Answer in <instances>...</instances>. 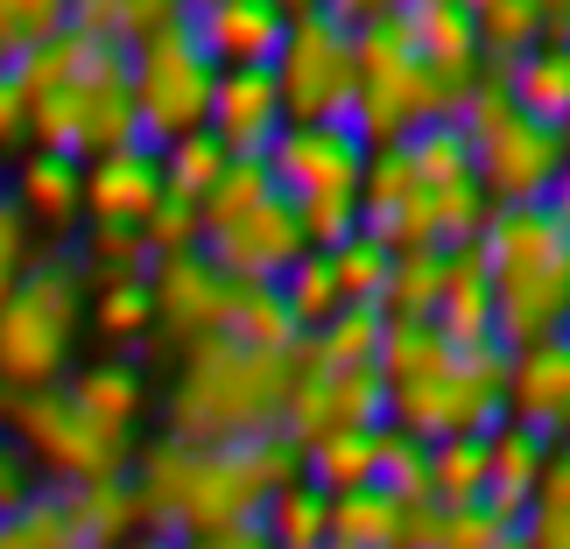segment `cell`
Here are the masks:
<instances>
[{
	"instance_id": "30bf717a",
	"label": "cell",
	"mask_w": 570,
	"mask_h": 549,
	"mask_svg": "<svg viewBox=\"0 0 570 549\" xmlns=\"http://www.w3.org/2000/svg\"><path fill=\"white\" fill-rule=\"evenodd\" d=\"M387 423V394L374 366H317L311 339L296 345V381H289V409H282V437L296 451H311L317 437L338 430H381Z\"/></svg>"
},
{
	"instance_id": "74e56055",
	"label": "cell",
	"mask_w": 570,
	"mask_h": 549,
	"mask_svg": "<svg viewBox=\"0 0 570 549\" xmlns=\"http://www.w3.org/2000/svg\"><path fill=\"white\" fill-rule=\"evenodd\" d=\"M63 21H71V8H50V0H0V63H14L21 57H36L42 42H50Z\"/></svg>"
},
{
	"instance_id": "7dc6e473",
	"label": "cell",
	"mask_w": 570,
	"mask_h": 549,
	"mask_svg": "<svg viewBox=\"0 0 570 549\" xmlns=\"http://www.w3.org/2000/svg\"><path fill=\"white\" fill-rule=\"evenodd\" d=\"M563 345H570V317H563Z\"/></svg>"
},
{
	"instance_id": "ee69618b",
	"label": "cell",
	"mask_w": 570,
	"mask_h": 549,
	"mask_svg": "<svg viewBox=\"0 0 570 549\" xmlns=\"http://www.w3.org/2000/svg\"><path fill=\"white\" fill-rule=\"evenodd\" d=\"M542 212H550V218H557V233L570 239V169H563V177L550 184V197H542Z\"/></svg>"
},
{
	"instance_id": "c3c4849f",
	"label": "cell",
	"mask_w": 570,
	"mask_h": 549,
	"mask_svg": "<svg viewBox=\"0 0 570 549\" xmlns=\"http://www.w3.org/2000/svg\"><path fill=\"white\" fill-rule=\"evenodd\" d=\"M563 148H570V120H563Z\"/></svg>"
},
{
	"instance_id": "2e32d148",
	"label": "cell",
	"mask_w": 570,
	"mask_h": 549,
	"mask_svg": "<svg viewBox=\"0 0 570 549\" xmlns=\"http://www.w3.org/2000/svg\"><path fill=\"white\" fill-rule=\"evenodd\" d=\"M163 205V148L127 141L85 163V226H135Z\"/></svg>"
},
{
	"instance_id": "ab89813d",
	"label": "cell",
	"mask_w": 570,
	"mask_h": 549,
	"mask_svg": "<svg viewBox=\"0 0 570 549\" xmlns=\"http://www.w3.org/2000/svg\"><path fill=\"white\" fill-rule=\"evenodd\" d=\"M29 261H36V233H29V218L14 212V197L0 190V296L29 275Z\"/></svg>"
},
{
	"instance_id": "8992f818",
	"label": "cell",
	"mask_w": 570,
	"mask_h": 549,
	"mask_svg": "<svg viewBox=\"0 0 570 549\" xmlns=\"http://www.w3.org/2000/svg\"><path fill=\"white\" fill-rule=\"evenodd\" d=\"M353 57H360V85H353V135L366 148H402L415 127L451 120L444 92H436L430 63L415 57L402 8L374 0V14L353 29Z\"/></svg>"
},
{
	"instance_id": "1f68e13d",
	"label": "cell",
	"mask_w": 570,
	"mask_h": 549,
	"mask_svg": "<svg viewBox=\"0 0 570 549\" xmlns=\"http://www.w3.org/2000/svg\"><path fill=\"white\" fill-rule=\"evenodd\" d=\"M402 156H409L415 177H423V190L479 184V177H472V141H465V127H458V120H430V127H415V135L402 141Z\"/></svg>"
},
{
	"instance_id": "f1b7e54d",
	"label": "cell",
	"mask_w": 570,
	"mask_h": 549,
	"mask_svg": "<svg viewBox=\"0 0 570 549\" xmlns=\"http://www.w3.org/2000/svg\"><path fill=\"white\" fill-rule=\"evenodd\" d=\"M402 536V500L387 487H360L332 500V549H394Z\"/></svg>"
},
{
	"instance_id": "484cf974",
	"label": "cell",
	"mask_w": 570,
	"mask_h": 549,
	"mask_svg": "<svg viewBox=\"0 0 570 549\" xmlns=\"http://www.w3.org/2000/svg\"><path fill=\"white\" fill-rule=\"evenodd\" d=\"M472 36L487 71H508L529 50H542V0H472Z\"/></svg>"
},
{
	"instance_id": "f546056e",
	"label": "cell",
	"mask_w": 570,
	"mask_h": 549,
	"mask_svg": "<svg viewBox=\"0 0 570 549\" xmlns=\"http://www.w3.org/2000/svg\"><path fill=\"white\" fill-rule=\"evenodd\" d=\"M423 487L436 508H465V500L487 493V444L479 437H436L423 458Z\"/></svg>"
},
{
	"instance_id": "e575fe53",
	"label": "cell",
	"mask_w": 570,
	"mask_h": 549,
	"mask_svg": "<svg viewBox=\"0 0 570 549\" xmlns=\"http://www.w3.org/2000/svg\"><path fill=\"white\" fill-rule=\"evenodd\" d=\"M381 339H387V317L366 311V303H345V311L311 339V353H317V366H374Z\"/></svg>"
},
{
	"instance_id": "4fadbf2b",
	"label": "cell",
	"mask_w": 570,
	"mask_h": 549,
	"mask_svg": "<svg viewBox=\"0 0 570 549\" xmlns=\"http://www.w3.org/2000/svg\"><path fill=\"white\" fill-rule=\"evenodd\" d=\"M197 247H205V261L226 282H282L311 254L303 247V226H296V205L282 190H268L261 205H247L239 218H226V226H212Z\"/></svg>"
},
{
	"instance_id": "83f0119b",
	"label": "cell",
	"mask_w": 570,
	"mask_h": 549,
	"mask_svg": "<svg viewBox=\"0 0 570 549\" xmlns=\"http://www.w3.org/2000/svg\"><path fill=\"white\" fill-rule=\"evenodd\" d=\"M226 332L239 345H254V353H296V345H303V332H296V317H289V303H282L275 282H233Z\"/></svg>"
},
{
	"instance_id": "d6a6232c",
	"label": "cell",
	"mask_w": 570,
	"mask_h": 549,
	"mask_svg": "<svg viewBox=\"0 0 570 549\" xmlns=\"http://www.w3.org/2000/svg\"><path fill=\"white\" fill-rule=\"evenodd\" d=\"M521 549H570V458L550 451V465H542V487L529 500V514H521L514 529Z\"/></svg>"
},
{
	"instance_id": "52a82bcc",
	"label": "cell",
	"mask_w": 570,
	"mask_h": 549,
	"mask_svg": "<svg viewBox=\"0 0 570 549\" xmlns=\"http://www.w3.org/2000/svg\"><path fill=\"white\" fill-rule=\"evenodd\" d=\"M458 127H465L472 141V177L479 190H487V205H542L550 197V184L570 169V148L557 127H535L514 114L508 85H500V71H487L472 85L465 114H458Z\"/></svg>"
},
{
	"instance_id": "4dcf8cb0",
	"label": "cell",
	"mask_w": 570,
	"mask_h": 549,
	"mask_svg": "<svg viewBox=\"0 0 570 549\" xmlns=\"http://www.w3.org/2000/svg\"><path fill=\"white\" fill-rule=\"evenodd\" d=\"M444 261L451 254H394L387 268V296H381V317L387 324H430L436 317V296H444Z\"/></svg>"
},
{
	"instance_id": "ba28073f",
	"label": "cell",
	"mask_w": 570,
	"mask_h": 549,
	"mask_svg": "<svg viewBox=\"0 0 570 549\" xmlns=\"http://www.w3.org/2000/svg\"><path fill=\"white\" fill-rule=\"evenodd\" d=\"M275 92H282V127H324V120H353V29L338 21V8L317 0H289V36L275 50Z\"/></svg>"
},
{
	"instance_id": "cb8c5ba5",
	"label": "cell",
	"mask_w": 570,
	"mask_h": 549,
	"mask_svg": "<svg viewBox=\"0 0 570 549\" xmlns=\"http://www.w3.org/2000/svg\"><path fill=\"white\" fill-rule=\"evenodd\" d=\"M500 85H508V99H514L521 120L557 127V135H563V120H570V50H529L521 63L500 71Z\"/></svg>"
},
{
	"instance_id": "8fae6325",
	"label": "cell",
	"mask_w": 570,
	"mask_h": 549,
	"mask_svg": "<svg viewBox=\"0 0 570 549\" xmlns=\"http://www.w3.org/2000/svg\"><path fill=\"white\" fill-rule=\"evenodd\" d=\"M261 163H268V184L289 197V205H311V197H360V177H366V141L353 135V120L282 127Z\"/></svg>"
},
{
	"instance_id": "9a60e30c",
	"label": "cell",
	"mask_w": 570,
	"mask_h": 549,
	"mask_svg": "<svg viewBox=\"0 0 570 549\" xmlns=\"http://www.w3.org/2000/svg\"><path fill=\"white\" fill-rule=\"evenodd\" d=\"M190 36L212 57V71H268L289 36V8L282 0H212V8H190Z\"/></svg>"
},
{
	"instance_id": "7402d4cb",
	"label": "cell",
	"mask_w": 570,
	"mask_h": 549,
	"mask_svg": "<svg viewBox=\"0 0 570 549\" xmlns=\"http://www.w3.org/2000/svg\"><path fill=\"white\" fill-rule=\"evenodd\" d=\"M63 394H71V402L92 415V423L120 430V437H135V430H141V415H148V381H141V366H135V360L78 366L71 381H63Z\"/></svg>"
},
{
	"instance_id": "4316f807",
	"label": "cell",
	"mask_w": 570,
	"mask_h": 549,
	"mask_svg": "<svg viewBox=\"0 0 570 549\" xmlns=\"http://www.w3.org/2000/svg\"><path fill=\"white\" fill-rule=\"evenodd\" d=\"M261 529H268L275 549H332V500H324L311 479H289V487L268 493Z\"/></svg>"
},
{
	"instance_id": "8d00e7d4",
	"label": "cell",
	"mask_w": 570,
	"mask_h": 549,
	"mask_svg": "<svg viewBox=\"0 0 570 549\" xmlns=\"http://www.w3.org/2000/svg\"><path fill=\"white\" fill-rule=\"evenodd\" d=\"M226 163H233V156H226L212 135H184V141L163 148V190H169V197H190V205H205L212 184L226 177Z\"/></svg>"
},
{
	"instance_id": "d6986e66",
	"label": "cell",
	"mask_w": 570,
	"mask_h": 549,
	"mask_svg": "<svg viewBox=\"0 0 570 549\" xmlns=\"http://www.w3.org/2000/svg\"><path fill=\"white\" fill-rule=\"evenodd\" d=\"M508 415L529 423L535 437H557L570 430V345H529V353H508Z\"/></svg>"
},
{
	"instance_id": "ac0fdd59",
	"label": "cell",
	"mask_w": 570,
	"mask_h": 549,
	"mask_svg": "<svg viewBox=\"0 0 570 549\" xmlns=\"http://www.w3.org/2000/svg\"><path fill=\"white\" fill-rule=\"evenodd\" d=\"M487 444V508H493V521H508V529H521V514H529V500H535V487H542V465H550V437H535L529 423H514V415H500V423L479 437Z\"/></svg>"
},
{
	"instance_id": "7a4b0ae2",
	"label": "cell",
	"mask_w": 570,
	"mask_h": 549,
	"mask_svg": "<svg viewBox=\"0 0 570 549\" xmlns=\"http://www.w3.org/2000/svg\"><path fill=\"white\" fill-rule=\"evenodd\" d=\"M381 394H387V423L409 430L415 444L436 437H487L508 415V353H458L436 324H387L381 339Z\"/></svg>"
},
{
	"instance_id": "5b68a950",
	"label": "cell",
	"mask_w": 570,
	"mask_h": 549,
	"mask_svg": "<svg viewBox=\"0 0 570 549\" xmlns=\"http://www.w3.org/2000/svg\"><path fill=\"white\" fill-rule=\"evenodd\" d=\"M78 332H85V268L71 247H50L0 296V388L8 394L63 388Z\"/></svg>"
},
{
	"instance_id": "9c48e42d",
	"label": "cell",
	"mask_w": 570,
	"mask_h": 549,
	"mask_svg": "<svg viewBox=\"0 0 570 549\" xmlns=\"http://www.w3.org/2000/svg\"><path fill=\"white\" fill-rule=\"evenodd\" d=\"M212 57L190 36V8H177L156 36H141L127 50V85H135V120L148 148H169L184 135H205L212 114Z\"/></svg>"
},
{
	"instance_id": "d590c367",
	"label": "cell",
	"mask_w": 570,
	"mask_h": 549,
	"mask_svg": "<svg viewBox=\"0 0 570 549\" xmlns=\"http://www.w3.org/2000/svg\"><path fill=\"white\" fill-rule=\"evenodd\" d=\"M324 261H332V282H338V296H345V303H366V311H381L394 254L381 247L374 233H353V239H345L338 254H324Z\"/></svg>"
},
{
	"instance_id": "44dd1931",
	"label": "cell",
	"mask_w": 570,
	"mask_h": 549,
	"mask_svg": "<svg viewBox=\"0 0 570 549\" xmlns=\"http://www.w3.org/2000/svg\"><path fill=\"white\" fill-rule=\"evenodd\" d=\"M436 332H444L458 353H487L493 339V290H487V268H479V254L472 247H458L444 261V296H436Z\"/></svg>"
},
{
	"instance_id": "7bdbcfd3",
	"label": "cell",
	"mask_w": 570,
	"mask_h": 549,
	"mask_svg": "<svg viewBox=\"0 0 570 549\" xmlns=\"http://www.w3.org/2000/svg\"><path fill=\"white\" fill-rule=\"evenodd\" d=\"M542 50H570V0H542Z\"/></svg>"
},
{
	"instance_id": "f6af8a7d",
	"label": "cell",
	"mask_w": 570,
	"mask_h": 549,
	"mask_svg": "<svg viewBox=\"0 0 570 549\" xmlns=\"http://www.w3.org/2000/svg\"><path fill=\"white\" fill-rule=\"evenodd\" d=\"M120 549H177V536H148V529H141L135 542H120Z\"/></svg>"
},
{
	"instance_id": "5bb4252c",
	"label": "cell",
	"mask_w": 570,
	"mask_h": 549,
	"mask_svg": "<svg viewBox=\"0 0 570 549\" xmlns=\"http://www.w3.org/2000/svg\"><path fill=\"white\" fill-rule=\"evenodd\" d=\"M402 21L415 57L430 63L436 92H444V114L458 120L472 85L487 78V57H479V36H472V0H402Z\"/></svg>"
},
{
	"instance_id": "f35d334b",
	"label": "cell",
	"mask_w": 570,
	"mask_h": 549,
	"mask_svg": "<svg viewBox=\"0 0 570 549\" xmlns=\"http://www.w3.org/2000/svg\"><path fill=\"white\" fill-rule=\"evenodd\" d=\"M275 184H268V163H261V156H233L226 163V177H218L212 184V197H205V205H197V226H226V218H239V212H247V205H261V197H268Z\"/></svg>"
},
{
	"instance_id": "ffe728a7",
	"label": "cell",
	"mask_w": 570,
	"mask_h": 549,
	"mask_svg": "<svg viewBox=\"0 0 570 549\" xmlns=\"http://www.w3.org/2000/svg\"><path fill=\"white\" fill-rule=\"evenodd\" d=\"M14 212L29 218V233H71L85 218V163L57 156V148H29V156L14 163Z\"/></svg>"
},
{
	"instance_id": "6da1fadb",
	"label": "cell",
	"mask_w": 570,
	"mask_h": 549,
	"mask_svg": "<svg viewBox=\"0 0 570 549\" xmlns=\"http://www.w3.org/2000/svg\"><path fill=\"white\" fill-rule=\"evenodd\" d=\"M14 85H21V99H29L36 148L92 163L106 148L141 141L135 85H127V50L114 36H92L85 21H63L36 57H21Z\"/></svg>"
},
{
	"instance_id": "60d3db41",
	"label": "cell",
	"mask_w": 570,
	"mask_h": 549,
	"mask_svg": "<svg viewBox=\"0 0 570 549\" xmlns=\"http://www.w3.org/2000/svg\"><path fill=\"white\" fill-rule=\"evenodd\" d=\"M177 549H275L261 521H233V529H205V536H184Z\"/></svg>"
},
{
	"instance_id": "277c9868",
	"label": "cell",
	"mask_w": 570,
	"mask_h": 549,
	"mask_svg": "<svg viewBox=\"0 0 570 549\" xmlns=\"http://www.w3.org/2000/svg\"><path fill=\"white\" fill-rule=\"evenodd\" d=\"M479 268L493 290V339L500 353H529V345L563 339L570 317V239L542 205H500L487 233L472 239Z\"/></svg>"
},
{
	"instance_id": "603a6c76",
	"label": "cell",
	"mask_w": 570,
	"mask_h": 549,
	"mask_svg": "<svg viewBox=\"0 0 570 549\" xmlns=\"http://www.w3.org/2000/svg\"><path fill=\"white\" fill-rule=\"evenodd\" d=\"M85 317L99 324L106 345H141V339H156L148 268H135V275H85Z\"/></svg>"
},
{
	"instance_id": "e0dca14e",
	"label": "cell",
	"mask_w": 570,
	"mask_h": 549,
	"mask_svg": "<svg viewBox=\"0 0 570 549\" xmlns=\"http://www.w3.org/2000/svg\"><path fill=\"white\" fill-rule=\"evenodd\" d=\"M205 135L226 148V156H268V141L282 135L275 71H218V78H212Z\"/></svg>"
},
{
	"instance_id": "7c38bea8",
	"label": "cell",
	"mask_w": 570,
	"mask_h": 549,
	"mask_svg": "<svg viewBox=\"0 0 570 549\" xmlns=\"http://www.w3.org/2000/svg\"><path fill=\"white\" fill-rule=\"evenodd\" d=\"M148 303H156V339L177 345V353H197V345L226 339L233 317V282L205 261V247L148 261Z\"/></svg>"
},
{
	"instance_id": "d4e9b609",
	"label": "cell",
	"mask_w": 570,
	"mask_h": 549,
	"mask_svg": "<svg viewBox=\"0 0 570 549\" xmlns=\"http://www.w3.org/2000/svg\"><path fill=\"white\" fill-rule=\"evenodd\" d=\"M303 479L338 500V493H360V487H381V451H374V430H338V437H317L303 451Z\"/></svg>"
},
{
	"instance_id": "836d02e7",
	"label": "cell",
	"mask_w": 570,
	"mask_h": 549,
	"mask_svg": "<svg viewBox=\"0 0 570 549\" xmlns=\"http://www.w3.org/2000/svg\"><path fill=\"white\" fill-rule=\"evenodd\" d=\"M275 290H282V303H289V317H296V332H303V339H317L324 324H332V317L345 311V296H338L332 261H324V254H303L296 268L275 282Z\"/></svg>"
},
{
	"instance_id": "bcb514c9",
	"label": "cell",
	"mask_w": 570,
	"mask_h": 549,
	"mask_svg": "<svg viewBox=\"0 0 570 549\" xmlns=\"http://www.w3.org/2000/svg\"><path fill=\"white\" fill-rule=\"evenodd\" d=\"M557 451H563V458H570V430H563V437H557Z\"/></svg>"
},
{
	"instance_id": "b9f144b4",
	"label": "cell",
	"mask_w": 570,
	"mask_h": 549,
	"mask_svg": "<svg viewBox=\"0 0 570 549\" xmlns=\"http://www.w3.org/2000/svg\"><path fill=\"white\" fill-rule=\"evenodd\" d=\"M21 135H29V99H21L14 71H0V148L21 141Z\"/></svg>"
},
{
	"instance_id": "3957f363",
	"label": "cell",
	"mask_w": 570,
	"mask_h": 549,
	"mask_svg": "<svg viewBox=\"0 0 570 549\" xmlns=\"http://www.w3.org/2000/svg\"><path fill=\"white\" fill-rule=\"evenodd\" d=\"M289 381H296V353H254L233 332L184 353L177 381H169V409H163V437L177 444H254V437L282 430L289 409Z\"/></svg>"
}]
</instances>
